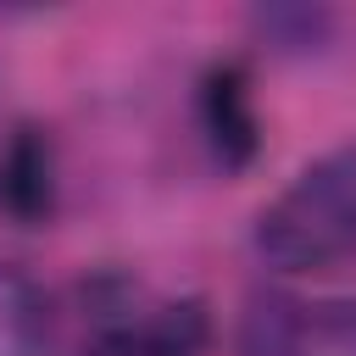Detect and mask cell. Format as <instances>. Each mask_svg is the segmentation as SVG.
<instances>
[{
  "label": "cell",
  "instance_id": "obj_6",
  "mask_svg": "<svg viewBox=\"0 0 356 356\" xmlns=\"http://www.w3.org/2000/svg\"><path fill=\"white\" fill-rule=\"evenodd\" d=\"M50 345V306L39 284L17 267H0V356H44Z\"/></svg>",
  "mask_w": 356,
  "mask_h": 356
},
{
  "label": "cell",
  "instance_id": "obj_4",
  "mask_svg": "<svg viewBox=\"0 0 356 356\" xmlns=\"http://www.w3.org/2000/svg\"><path fill=\"white\" fill-rule=\"evenodd\" d=\"M195 122H200V139H206V150L222 172H245L261 156V111H256L250 72L239 61H217V67L200 72Z\"/></svg>",
  "mask_w": 356,
  "mask_h": 356
},
{
  "label": "cell",
  "instance_id": "obj_2",
  "mask_svg": "<svg viewBox=\"0 0 356 356\" xmlns=\"http://www.w3.org/2000/svg\"><path fill=\"white\" fill-rule=\"evenodd\" d=\"M239 356H356V295H267L239 317Z\"/></svg>",
  "mask_w": 356,
  "mask_h": 356
},
{
  "label": "cell",
  "instance_id": "obj_5",
  "mask_svg": "<svg viewBox=\"0 0 356 356\" xmlns=\"http://www.w3.org/2000/svg\"><path fill=\"white\" fill-rule=\"evenodd\" d=\"M61 206V167H56V139L39 122H17L0 139V211L22 228L50 222Z\"/></svg>",
  "mask_w": 356,
  "mask_h": 356
},
{
  "label": "cell",
  "instance_id": "obj_1",
  "mask_svg": "<svg viewBox=\"0 0 356 356\" xmlns=\"http://www.w3.org/2000/svg\"><path fill=\"white\" fill-rule=\"evenodd\" d=\"M256 256L278 273H328L356 256V145L323 150L261 206Z\"/></svg>",
  "mask_w": 356,
  "mask_h": 356
},
{
  "label": "cell",
  "instance_id": "obj_3",
  "mask_svg": "<svg viewBox=\"0 0 356 356\" xmlns=\"http://www.w3.org/2000/svg\"><path fill=\"white\" fill-rule=\"evenodd\" d=\"M211 350V312L206 300H150L106 317L78 356H206Z\"/></svg>",
  "mask_w": 356,
  "mask_h": 356
},
{
  "label": "cell",
  "instance_id": "obj_7",
  "mask_svg": "<svg viewBox=\"0 0 356 356\" xmlns=\"http://www.w3.org/2000/svg\"><path fill=\"white\" fill-rule=\"evenodd\" d=\"M261 28L273 44H317L328 33V11H306V6L300 11H267Z\"/></svg>",
  "mask_w": 356,
  "mask_h": 356
}]
</instances>
